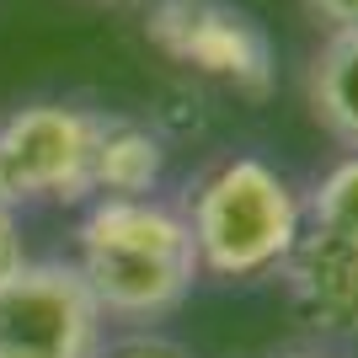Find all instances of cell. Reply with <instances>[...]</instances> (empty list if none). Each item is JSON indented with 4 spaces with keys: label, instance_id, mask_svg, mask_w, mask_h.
I'll return each instance as SVG.
<instances>
[{
    "label": "cell",
    "instance_id": "obj_1",
    "mask_svg": "<svg viewBox=\"0 0 358 358\" xmlns=\"http://www.w3.org/2000/svg\"><path fill=\"white\" fill-rule=\"evenodd\" d=\"M75 273L102 321H161L203 278L187 220L155 198H91L75 230Z\"/></svg>",
    "mask_w": 358,
    "mask_h": 358
},
{
    "label": "cell",
    "instance_id": "obj_2",
    "mask_svg": "<svg viewBox=\"0 0 358 358\" xmlns=\"http://www.w3.org/2000/svg\"><path fill=\"white\" fill-rule=\"evenodd\" d=\"M198 268L224 284H246L278 273L289 246L305 230L299 187L262 155H230L187 187L182 203Z\"/></svg>",
    "mask_w": 358,
    "mask_h": 358
},
{
    "label": "cell",
    "instance_id": "obj_3",
    "mask_svg": "<svg viewBox=\"0 0 358 358\" xmlns=\"http://www.w3.org/2000/svg\"><path fill=\"white\" fill-rule=\"evenodd\" d=\"M91 107H16L0 123V203H91Z\"/></svg>",
    "mask_w": 358,
    "mask_h": 358
},
{
    "label": "cell",
    "instance_id": "obj_4",
    "mask_svg": "<svg viewBox=\"0 0 358 358\" xmlns=\"http://www.w3.org/2000/svg\"><path fill=\"white\" fill-rule=\"evenodd\" d=\"M145 38L171 64L236 86L241 96L273 91V38L252 11L230 0H155L145 16Z\"/></svg>",
    "mask_w": 358,
    "mask_h": 358
},
{
    "label": "cell",
    "instance_id": "obj_5",
    "mask_svg": "<svg viewBox=\"0 0 358 358\" xmlns=\"http://www.w3.org/2000/svg\"><path fill=\"white\" fill-rule=\"evenodd\" d=\"M102 310L75 262H32L0 284V358H102Z\"/></svg>",
    "mask_w": 358,
    "mask_h": 358
},
{
    "label": "cell",
    "instance_id": "obj_6",
    "mask_svg": "<svg viewBox=\"0 0 358 358\" xmlns=\"http://www.w3.org/2000/svg\"><path fill=\"white\" fill-rule=\"evenodd\" d=\"M289 305L321 337H358V246L331 230L305 224L278 262Z\"/></svg>",
    "mask_w": 358,
    "mask_h": 358
},
{
    "label": "cell",
    "instance_id": "obj_7",
    "mask_svg": "<svg viewBox=\"0 0 358 358\" xmlns=\"http://www.w3.org/2000/svg\"><path fill=\"white\" fill-rule=\"evenodd\" d=\"M166 177V145L155 129L123 118V113H96L91 134V198H150Z\"/></svg>",
    "mask_w": 358,
    "mask_h": 358
},
{
    "label": "cell",
    "instance_id": "obj_8",
    "mask_svg": "<svg viewBox=\"0 0 358 358\" xmlns=\"http://www.w3.org/2000/svg\"><path fill=\"white\" fill-rule=\"evenodd\" d=\"M305 102L337 145L358 150V27L327 32V43L315 48L305 70Z\"/></svg>",
    "mask_w": 358,
    "mask_h": 358
},
{
    "label": "cell",
    "instance_id": "obj_9",
    "mask_svg": "<svg viewBox=\"0 0 358 358\" xmlns=\"http://www.w3.org/2000/svg\"><path fill=\"white\" fill-rule=\"evenodd\" d=\"M299 198H305V224L331 230V236L358 246V150H348L337 166H327L315 177V187Z\"/></svg>",
    "mask_w": 358,
    "mask_h": 358
},
{
    "label": "cell",
    "instance_id": "obj_10",
    "mask_svg": "<svg viewBox=\"0 0 358 358\" xmlns=\"http://www.w3.org/2000/svg\"><path fill=\"white\" fill-rule=\"evenodd\" d=\"M27 268V241H22V220H16L11 203H0V284L16 278Z\"/></svg>",
    "mask_w": 358,
    "mask_h": 358
},
{
    "label": "cell",
    "instance_id": "obj_11",
    "mask_svg": "<svg viewBox=\"0 0 358 358\" xmlns=\"http://www.w3.org/2000/svg\"><path fill=\"white\" fill-rule=\"evenodd\" d=\"M305 11H310L327 32L358 27V0H305Z\"/></svg>",
    "mask_w": 358,
    "mask_h": 358
},
{
    "label": "cell",
    "instance_id": "obj_12",
    "mask_svg": "<svg viewBox=\"0 0 358 358\" xmlns=\"http://www.w3.org/2000/svg\"><path fill=\"white\" fill-rule=\"evenodd\" d=\"M107 358H182L177 348H161V343H129V348H113Z\"/></svg>",
    "mask_w": 358,
    "mask_h": 358
},
{
    "label": "cell",
    "instance_id": "obj_13",
    "mask_svg": "<svg viewBox=\"0 0 358 358\" xmlns=\"http://www.w3.org/2000/svg\"><path fill=\"white\" fill-rule=\"evenodd\" d=\"M289 358H331V353H289Z\"/></svg>",
    "mask_w": 358,
    "mask_h": 358
},
{
    "label": "cell",
    "instance_id": "obj_14",
    "mask_svg": "<svg viewBox=\"0 0 358 358\" xmlns=\"http://www.w3.org/2000/svg\"><path fill=\"white\" fill-rule=\"evenodd\" d=\"M113 6H145V0H113Z\"/></svg>",
    "mask_w": 358,
    "mask_h": 358
}]
</instances>
